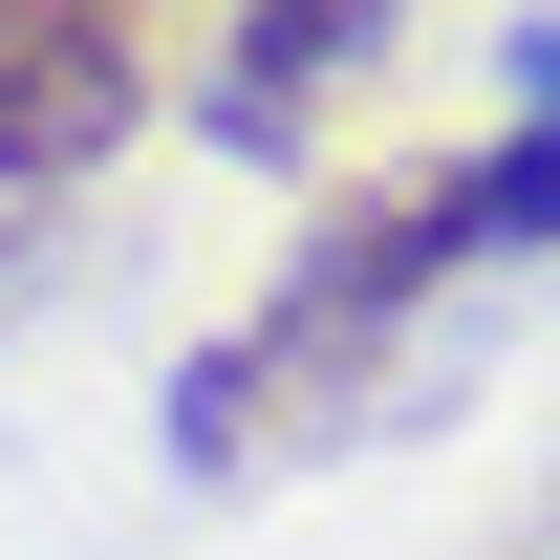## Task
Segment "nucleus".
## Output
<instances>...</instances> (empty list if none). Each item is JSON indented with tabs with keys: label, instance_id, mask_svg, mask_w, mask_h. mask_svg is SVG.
I'll use <instances>...</instances> for the list:
<instances>
[{
	"label": "nucleus",
	"instance_id": "obj_1",
	"mask_svg": "<svg viewBox=\"0 0 560 560\" xmlns=\"http://www.w3.org/2000/svg\"><path fill=\"white\" fill-rule=\"evenodd\" d=\"M453 259H495V237H475V151H453V173H366V195H324V237L280 259V302L237 324V346L173 366V453H195V475H237V453H259V410H366Z\"/></svg>",
	"mask_w": 560,
	"mask_h": 560
},
{
	"label": "nucleus",
	"instance_id": "obj_3",
	"mask_svg": "<svg viewBox=\"0 0 560 560\" xmlns=\"http://www.w3.org/2000/svg\"><path fill=\"white\" fill-rule=\"evenodd\" d=\"M388 44V0H237L215 22V86H195V130L237 151V173H280V151L346 108V66Z\"/></svg>",
	"mask_w": 560,
	"mask_h": 560
},
{
	"label": "nucleus",
	"instance_id": "obj_2",
	"mask_svg": "<svg viewBox=\"0 0 560 560\" xmlns=\"http://www.w3.org/2000/svg\"><path fill=\"white\" fill-rule=\"evenodd\" d=\"M151 108V44L130 0H0V195H66V173H108Z\"/></svg>",
	"mask_w": 560,
	"mask_h": 560
},
{
	"label": "nucleus",
	"instance_id": "obj_4",
	"mask_svg": "<svg viewBox=\"0 0 560 560\" xmlns=\"http://www.w3.org/2000/svg\"><path fill=\"white\" fill-rule=\"evenodd\" d=\"M475 237L495 259H560V22L517 44V130L475 151Z\"/></svg>",
	"mask_w": 560,
	"mask_h": 560
}]
</instances>
